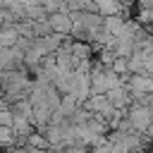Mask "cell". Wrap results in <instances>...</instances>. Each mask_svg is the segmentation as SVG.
<instances>
[{
    "mask_svg": "<svg viewBox=\"0 0 153 153\" xmlns=\"http://www.w3.org/2000/svg\"><path fill=\"white\" fill-rule=\"evenodd\" d=\"M129 84H131L134 96H146V93H153V79H151V76L139 74V76H134Z\"/></svg>",
    "mask_w": 153,
    "mask_h": 153,
    "instance_id": "7a4b0ae2",
    "label": "cell"
},
{
    "mask_svg": "<svg viewBox=\"0 0 153 153\" xmlns=\"http://www.w3.org/2000/svg\"><path fill=\"white\" fill-rule=\"evenodd\" d=\"M48 24H50V29H55L57 33H65V31L72 29V19H69L65 12H55V14L48 19Z\"/></svg>",
    "mask_w": 153,
    "mask_h": 153,
    "instance_id": "3957f363",
    "label": "cell"
},
{
    "mask_svg": "<svg viewBox=\"0 0 153 153\" xmlns=\"http://www.w3.org/2000/svg\"><path fill=\"white\" fill-rule=\"evenodd\" d=\"M129 122L136 129H146L148 124H153V112L148 108H134L131 115H129Z\"/></svg>",
    "mask_w": 153,
    "mask_h": 153,
    "instance_id": "6da1fadb",
    "label": "cell"
}]
</instances>
